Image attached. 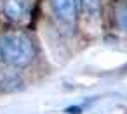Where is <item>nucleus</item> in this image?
I'll use <instances>...</instances> for the list:
<instances>
[{
  "mask_svg": "<svg viewBox=\"0 0 127 114\" xmlns=\"http://www.w3.org/2000/svg\"><path fill=\"white\" fill-rule=\"evenodd\" d=\"M54 14L63 21H73L77 14V0H51Z\"/></svg>",
  "mask_w": 127,
  "mask_h": 114,
  "instance_id": "obj_2",
  "label": "nucleus"
},
{
  "mask_svg": "<svg viewBox=\"0 0 127 114\" xmlns=\"http://www.w3.org/2000/svg\"><path fill=\"white\" fill-rule=\"evenodd\" d=\"M66 114H82V107L80 105H70V107H66Z\"/></svg>",
  "mask_w": 127,
  "mask_h": 114,
  "instance_id": "obj_6",
  "label": "nucleus"
},
{
  "mask_svg": "<svg viewBox=\"0 0 127 114\" xmlns=\"http://www.w3.org/2000/svg\"><path fill=\"white\" fill-rule=\"evenodd\" d=\"M4 11L9 19L18 21L26 14V0H7L4 5Z\"/></svg>",
  "mask_w": 127,
  "mask_h": 114,
  "instance_id": "obj_3",
  "label": "nucleus"
},
{
  "mask_svg": "<svg viewBox=\"0 0 127 114\" xmlns=\"http://www.w3.org/2000/svg\"><path fill=\"white\" fill-rule=\"evenodd\" d=\"M117 21H118L120 28L124 31H127V5L125 4H120L117 7Z\"/></svg>",
  "mask_w": 127,
  "mask_h": 114,
  "instance_id": "obj_4",
  "label": "nucleus"
},
{
  "mask_svg": "<svg viewBox=\"0 0 127 114\" xmlns=\"http://www.w3.org/2000/svg\"><path fill=\"white\" fill-rule=\"evenodd\" d=\"M84 9L91 14H97L99 9H101V0H80Z\"/></svg>",
  "mask_w": 127,
  "mask_h": 114,
  "instance_id": "obj_5",
  "label": "nucleus"
},
{
  "mask_svg": "<svg viewBox=\"0 0 127 114\" xmlns=\"http://www.w3.org/2000/svg\"><path fill=\"white\" fill-rule=\"evenodd\" d=\"M35 55L33 43L26 35L7 33L0 38V57L9 66L23 67L32 62Z\"/></svg>",
  "mask_w": 127,
  "mask_h": 114,
  "instance_id": "obj_1",
  "label": "nucleus"
}]
</instances>
